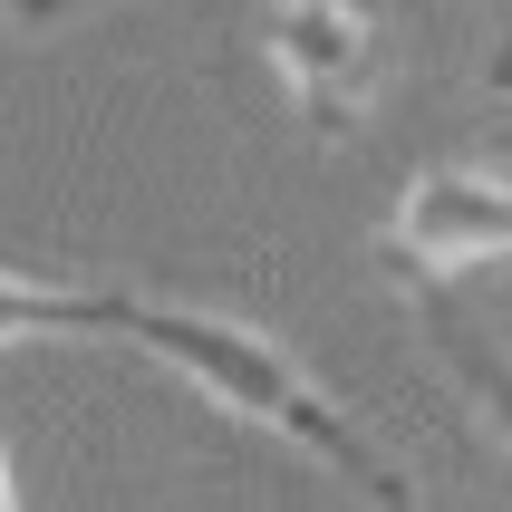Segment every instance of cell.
<instances>
[{"instance_id": "6da1fadb", "label": "cell", "mask_w": 512, "mask_h": 512, "mask_svg": "<svg viewBox=\"0 0 512 512\" xmlns=\"http://www.w3.org/2000/svg\"><path fill=\"white\" fill-rule=\"evenodd\" d=\"M116 339H136L145 358L184 368L213 406H232V416L271 426L281 445L319 455L348 493H368L377 512H416L406 464L387 455V445H377L358 416H339V397H319L281 339H261V329H242V319H213V310H184V300H136V290H126V319H116Z\"/></svg>"}, {"instance_id": "7a4b0ae2", "label": "cell", "mask_w": 512, "mask_h": 512, "mask_svg": "<svg viewBox=\"0 0 512 512\" xmlns=\"http://www.w3.org/2000/svg\"><path fill=\"white\" fill-rule=\"evenodd\" d=\"M261 49H271L290 107L310 116L319 136L368 126V107H377V29L348 0H271L261 10Z\"/></svg>"}, {"instance_id": "3957f363", "label": "cell", "mask_w": 512, "mask_h": 512, "mask_svg": "<svg viewBox=\"0 0 512 512\" xmlns=\"http://www.w3.org/2000/svg\"><path fill=\"white\" fill-rule=\"evenodd\" d=\"M493 252H512V174L426 165L406 184L397 223H387V271H397V281H435V271L493 261Z\"/></svg>"}, {"instance_id": "277c9868", "label": "cell", "mask_w": 512, "mask_h": 512, "mask_svg": "<svg viewBox=\"0 0 512 512\" xmlns=\"http://www.w3.org/2000/svg\"><path fill=\"white\" fill-rule=\"evenodd\" d=\"M406 290H416V329H426L435 368L464 387V406L484 416V435H503V445H512V358H503V348H493L484 329H474V319H464L455 300L435 290V281H406Z\"/></svg>"}, {"instance_id": "5b68a950", "label": "cell", "mask_w": 512, "mask_h": 512, "mask_svg": "<svg viewBox=\"0 0 512 512\" xmlns=\"http://www.w3.org/2000/svg\"><path fill=\"white\" fill-rule=\"evenodd\" d=\"M126 290H58V281H20L0 271V348L10 339H116Z\"/></svg>"}, {"instance_id": "8992f818", "label": "cell", "mask_w": 512, "mask_h": 512, "mask_svg": "<svg viewBox=\"0 0 512 512\" xmlns=\"http://www.w3.org/2000/svg\"><path fill=\"white\" fill-rule=\"evenodd\" d=\"M474 87H484L493 107H512V10L484 29V49H474Z\"/></svg>"}, {"instance_id": "52a82bcc", "label": "cell", "mask_w": 512, "mask_h": 512, "mask_svg": "<svg viewBox=\"0 0 512 512\" xmlns=\"http://www.w3.org/2000/svg\"><path fill=\"white\" fill-rule=\"evenodd\" d=\"M0 512H20V484H10V455H0Z\"/></svg>"}, {"instance_id": "ba28073f", "label": "cell", "mask_w": 512, "mask_h": 512, "mask_svg": "<svg viewBox=\"0 0 512 512\" xmlns=\"http://www.w3.org/2000/svg\"><path fill=\"white\" fill-rule=\"evenodd\" d=\"M503 290H512V271H503Z\"/></svg>"}]
</instances>
